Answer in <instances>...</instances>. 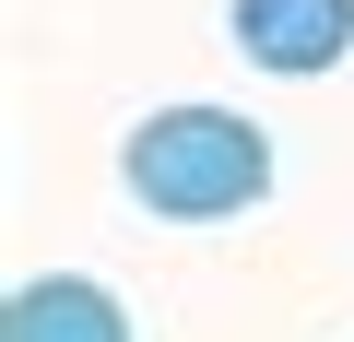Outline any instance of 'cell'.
<instances>
[{
    "mask_svg": "<svg viewBox=\"0 0 354 342\" xmlns=\"http://www.w3.org/2000/svg\"><path fill=\"white\" fill-rule=\"evenodd\" d=\"M118 189L153 225H225V213L272 201V130L236 106H153L118 142Z\"/></svg>",
    "mask_w": 354,
    "mask_h": 342,
    "instance_id": "6da1fadb",
    "label": "cell"
},
{
    "mask_svg": "<svg viewBox=\"0 0 354 342\" xmlns=\"http://www.w3.org/2000/svg\"><path fill=\"white\" fill-rule=\"evenodd\" d=\"M225 36H236L248 71L319 83V71H342V48H354V0H236Z\"/></svg>",
    "mask_w": 354,
    "mask_h": 342,
    "instance_id": "7a4b0ae2",
    "label": "cell"
},
{
    "mask_svg": "<svg viewBox=\"0 0 354 342\" xmlns=\"http://www.w3.org/2000/svg\"><path fill=\"white\" fill-rule=\"evenodd\" d=\"M0 342H130V307L95 272H36V283H12V307H0Z\"/></svg>",
    "mask_w": 354,
    "mask_h": 342,
    "instance_id": "3957f363",
    "label": "cell"
}]
</instances>
